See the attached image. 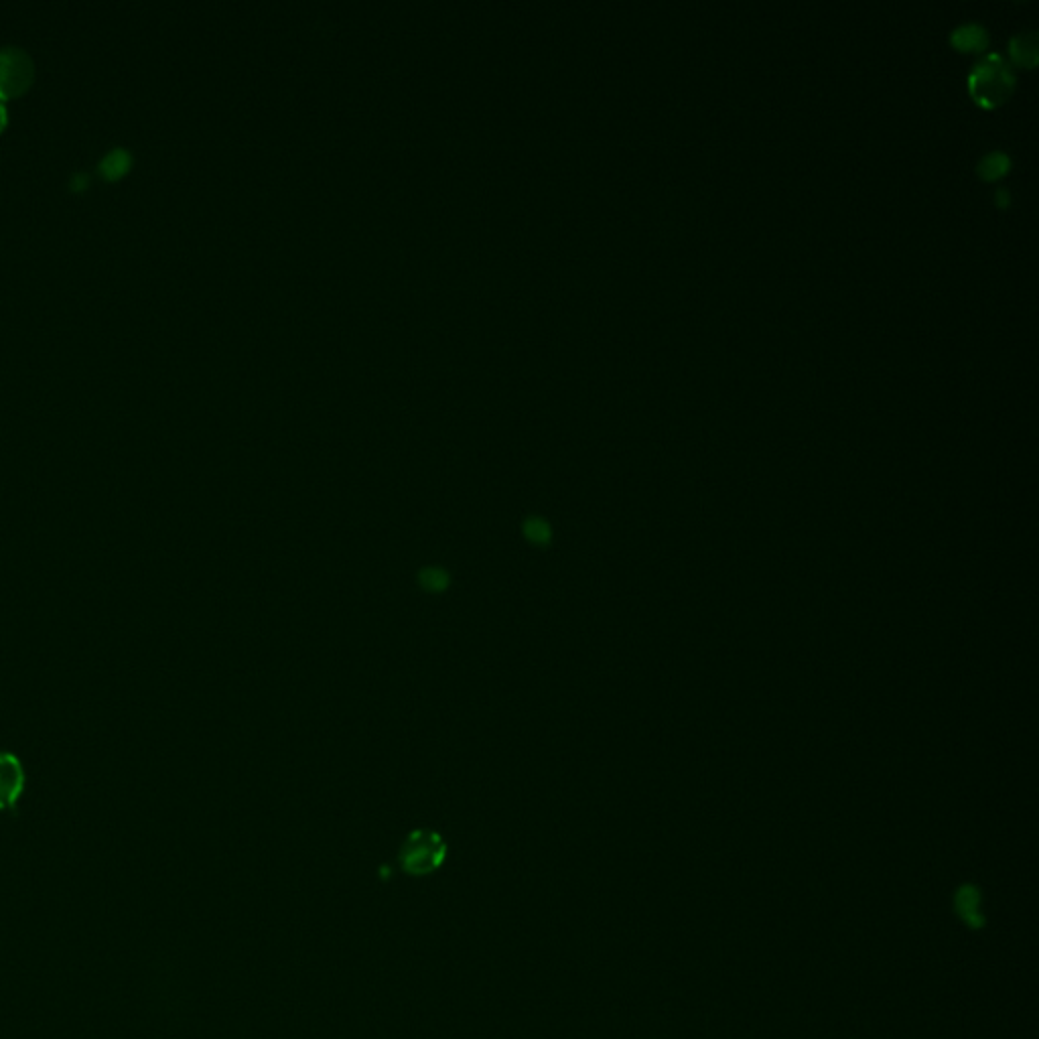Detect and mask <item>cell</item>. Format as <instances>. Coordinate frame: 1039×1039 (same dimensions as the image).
<instances>
[{
  "instance_id": "obj_1",
  "label": "cell",
  "mask_w": 1039,
  "mask_h": 1039,
  "mask_svg": "<svg viewBox=\"0 0 1039 1039\" xmlns=\"http://www.w3.org/2000/svg\"><path fill=\"white\" fill-rule=\"evenodd\" d=\"M1013 84L1015 76L1011 72V67L997 53L981 59L973 67L971 78H968L973 98L983 106L1001 104L1011 94Z\"/></svg>"
},
{
  "instance_id": "obj_2",
  "label": "cell",
  "mask_w": 1039,
  "mask_h": 1039,
  "mask_svg": "<svg viewBox=\"0 0 1039 1039\" xmlns=\"http://www.w3.org/2000/svg\"><path fill=\"white\" fill-rule=\"evenodd\" d=\"M35 63L19 47L0 49V100L21 96L33 82Z\"/></svg>"
},
{
  "instance_id": "obj_3",
  "label": "cell",
  "mask_w": 1039,
  "mask_h": 1039,
  "mask_svg": "<svg viewBox=\"0 0 1039 1039\" xmlns=\"http://www.w3.org/2000/svg\"><path fill=\"white\" fill-rule=\"evenodd\" d=\"M25 768L11 751H0V810L17 806L25 790Z\"/></svg>"
},
{
  "instance_id": "obj_4",
  "label": "cell",
  "mask_w": 1039,
  "mask_h": 1039,
  "mask_svg": "<svg viewBox=\"0 0 1039 1039\" xmlns=\"http://www.w3.org/2000/svg\"><path fill=\"white\" fill-rule=\"evenodd\" d=\"M952 43L962 51H979L987 45V33L977 23H966L952 33Z\"/></svg>"
},
{
  "instance_id": "obj_5",
  "label": "cell",
  "mask_w": 1039,
  "mask_h": 1039,
  "mask_svg": "<svg viewBox=\"0 0 1039 1039\" xmlns=\"http://www.w3.org/2000/svg\"><path fill=\"white\" fill-rule=\"evenodd\" d=\"M1011 57L1015 63L1019 65H1035L1037 61V35L1033 31H1025V33H1019L1017 37L1011 39Z\"/></svg>"
},
{
  "instance_id": "obj_6",
  "label": "cell",
  "mask_w": 1039,
  "mask_h": 1039,
  "mask_svg": "<svg viewBox=\"0 0 1039 1039\" xmlns=\"http://www.w3.org/2000/svg\"><path fill=\"white\" fill-rule=\"evenodd\" d=\"M1007 169H1009V159L1003 153H991L979 165V173L985 179H995V177L1003 175Z\"/></svg>"
},
{
  "instance_id": "obj_7",
  "label": "cell",
  "mask_w": 1039,
  "mask_h": 1039,
  "mask_svg": "<svg viewBox=\"0 0 1039 1039\" xmlns=\"http://www.w3.org/2000/svg\"><path fill=\"white\" fill-rule=\"evenodd\" d=\"M120 163H122V165H130V157H128L126 151L116 149V151H112V153L102 161L100 169L106 173V177H110V179L114 177V179H116V177H120L122 173H126V169L120 167Z\"/></svg>"
},
{
  "instance_id": "obj_8",
  "label": "cell",
  "mask_w": 1039,
  "mask_h": 1039,
  "mask_svg": "<svg viewBox=\"0 0 1039 1039\" xmlns=\"http://www.w3.org/2000/svg\"><path fill=\"white\" fill-rule=\"evenodd\" d=\"M7 126V108L0 104V130Z\"/></svg>"
}]
</instances>
